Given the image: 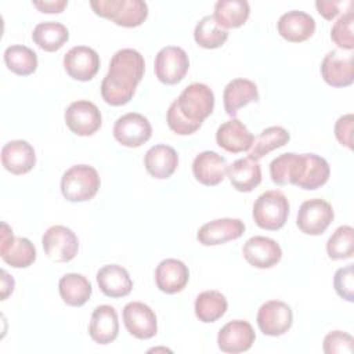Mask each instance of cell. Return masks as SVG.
Returning a JSON list of instances; mask_svg holds the SVG:
<instances>
[{
  "mask_svg": "<svg viewBox=\"0 0 354 354\" xmlns=\"http://www.w3.org/2000/svg\"><path fill=\"white\" fill-rule=\"evenodd\" d=\"M145 71V61L141 53L134 48H122L113 54L109 69L101 83L102 100L120 106L133 98Z\"/></svg>",
  "mask_w": 354,
  "mask_h": 354,
  "instance_id": "1",
  "label": "cell"
},
{
  "mask_svg": "<svg viewBox=\"0 0 354 354\" xmlns=\"http://www.w3.org/2000/svg\"><path fill=\"white\" fill-rule=\"evenodd\" d=\"M335 218L332 205L321 198L304 201L297 212L296 224L307 235H321L326 231Z\"/></svg>",
  "mask_w": 354,
  "mask_h": 354,
  "instance_id": "6",
  "label": "cell"
},
{
  "mask_svg": "<svg viewBox=\"0 0 354 354\" xmlns=\"http://www.w3.org/2000/svg\"><path fill=\"white\" fill-rule=\"evenodd\" d=\"M259 101V90L254 82L243 77L232 79L224 87L223 91V102L227 115L235 118L238 111L250 104Z\"/></svg>",
  "mask_w": 354,
  "mask_h": 354,
  "instance_id": "26",
  "label": "cell"
},
{
  "mask_svg": "<svg viewBox=\"0 0 354 354\" xmlns=\"http://www.w3.org/2000/svg\"><path fill=\"white\" fill-rule=\"evenodd\" d=\"M97 283L106 297H124L133 289L127 270L119 264H106L97 272Z\"/></svg>",
  "mask_w": 354,
  "mask_h": 354,
  "instance_id": "28",
  "label": "cell"
},
{
  "mask_svg": "<svg viewBox=\"0 0 354 354\" xmlns=\"http://www.w3.org/2000/svg\"><path fill=\"white\" fill-rule=\"evenodd\" d=\"M1 163L11 174H25L36 165L35 148L25 140L8 141L1 148Z\"/></svg>",
  "mask_w": 354,
  "mask_h": 354,
  "instance_id": "20",
  "label": "cell"
},
{
  "mask_svg": "<svg viewBox=\"0 0 354 354\" xmlns=\"http://www.w3.org/2000/svg\"><path fill=\"white\" fill-rule=\"evenodd\" d=\"M245 223L239 218H216L205 223L196 234V239L203 246L223 245L241 238L245 232Z\"/></svg>",
  "mask_w": 354,
  "mask_h": 354,
  "instance_id": "19",
  "label": "cell"
},
{
  "mask_svg": "<svg viewBox=\"0 0 354 354\" xmlns=\"http://www.w3.org/2000/svg\"><path fill=\"white\" fill-rule=\"evenodd\" d=\"M324 351L326 354H351L354 348L353 336L343 330H332L324 337Z\"/></svg>",
  "mask_w": 354,
  "mask_h": 354,
  "instance_id": "40",
  "label": "cell"
},
{
  "mask_svg": "<svg viewBox=\"0 0 354 354\" xmlns=\"http://www.w3.org/2000/svg\"><path fill=\"white\" fill-rule=\"evenodd\" d=\"M123 324L131 336L141 340L151 339L158 332V319L153 310L141 301H130L124 306Z\"/></svg>",
  "mask_w": 354,
  "mask_h": 354,
  "instance_id": "14",
  "label": "cell"
},
{
  "mask_svg": "<svg viewBox=\"0 0 354 354\" xmlns=\"http://www.w3.org/2000/svg\"><path fill=\"white\" fill-rule=\"evenodd\" d=\"M32 39L41 50L47 53H54L59 50L69 40V30L61 22L46 21L35 26L32 32Z\"/></svg>",
  "mask_w": 354,
  "mask_h": 354,
  "instance_id": "32",
  "label": "cell"
},
{
  "mask_svg": "<svg viewBox=\"0 0 354 354\" xmlns=\"http://www.w3.org/2000/svg\"><path fill=\"white\" fill-rule=\"evenodd\" d=\"M33 6L46 14H58L62 12L68 6V0H44V1H33Z\"/></svg>",
  "mask_w": 354,
  "mask_h": 354,
  "instance_id": "44",
  "label": "cell"
},
{
  "mask_svg": "<svg viewBox=\"0 0 354 354\" xmlns=\"http://www.w3.org/2000/svg\"><path fill=\"white\" fill-rule=\"evenodd\" d=\"M353 124H354L353 113L342 115L335 123V137H336V140L342 145L347 147L348 149H353Z\"/></svg>",
  "mask_w": 354,
  "mask_h": 354,
  "instance_id": "42",
  "label": "cell"
},
{
  "mask_svg": "<svg viewBox=\"0 0 354 354\" xmlns=\"http://www.w3.org/2000/svg\"><path fill=\"white\" fill-rule=\"evenodd\" d=\"M189 279L188 267L177 259L162 260L155 270V282L160 292L174 295L181 292Z\"/></svg>",
  "mask_w": 354,
  "mask_h": 354,
  "instance_id": "23",
  "label": "cell"
},
{
  "mask_svg": "<svg viewBox=\"0 0 354 354\" xmlns=\"http://www.w3.org/2000/svg\"><path fill=\"white\" fill-rule=\"evenodd\" d=\"M322 79L332 87H347L354 82L353 51L330 50L321 62Z\"/></svg>",
  "mask_w": 354,
  "mask_h": 354,
  "instance_id": "12",
  "label": "cell"
},
{
  "mask_svg": "<svg viewBox=\"0 0 354 354\" xmlns=\"http://www.w3.org/2000/svg\"><path fill=\"white\" fill-rule=\"evenodd\" d=\"M152 136L149 120L137 112H129L116 119L113 124L115 140L127 148H138Z\"/></svg>",
  "mask_w": 354,
  "mask_h": 354,
  "instance_id": "11",
  "label": "cell"
},
{
  "mask_svg": "<svg viewBox=\"0 0 354 354\" xmlns=\"http://www.w3.org/2000/svg\"><path fill=\"white\" fill-rule=\"evenodd\" d=\"M119 333V318L116 310L109 304H101L91 313L88 335L98 344L112 343Z\"/></svg>",
  "mask_w": 354,
  "mask_h": 354,
  "instance_id": "25",
  "label": "cell"
},
{
  "mask_svg": "<svg viewBox=\"0 0 354 354\" xmlns=\"http://www.w3.org/2000/svg\"><path fill=\"white\" fill-rule=\"evenodd\" d=\"M250 14L246 0H218L214 4L213 18L223 29H235L242 26Z\"/></svg>",
  "mask_w": 354,
  "mask_h": 354,
  "instance_id": "31",
  "label": "cell"
},
{
  "mask_svg": "<svg viewBox=\"0 0 354 354\" xmlns=\"http://www.w3.org/2000/svg\"><path fill=\"white\" fill-rule=\"evenodd\" d=\"M242 254L245 260L256 268H271L281 261L282 249L275 239L254 235L245 242Z\"/></svg>",
  "mask_w": 354,
  "mask_h": 354,
  "instance_id": "18",
  "label": "cell"
},
{
  "mask_svg": "<svg viewBox=\"0 0 354 354\" xmlns=\"http://www.w3.org/2000/svg\"><path fill=\"white\" fill-rule=\"evenodd\" d=\"M253 140L254 136L236 118H232L221 123L216 131L217 145L231 153L249 151L253 144Z\"/></svg>",
  "mask_w": 354,
  "mask_h": 354,
  "instance_id": "24",
  "label": "cell"
},
{
  "mask_svg": "<svg viewBox=\"0 0 354 354\" xmlns=\"http://www.w3.org/2000/svg\"><path fill=\"white\" fill-rule=\"evenodd\" d=\"M144 166L148 174L153 178L166 180L176 171L178 166V155L173 147L158 144L145 152Z\"/></svg>",
  "mask_w": 354,
  "mask_h": 354,
  "instance_id": "27",
  "label": "cell"
},
{
  "mask_svg": "<svg viewBox=\"0 0 354 354\" xmlns=\"http://www.w3.org/2000/svg\"><path fill=\"white\" fill-rule=\"evenodd\" d=\"M256 340L253 326L243 319L227 322L217 335V344L223 353L238 354L248 351Z\"/></svg>",
  "mask_w": 354,
  "mask_h": 354,
  "instance_id": "15",
  "label": "cell"
},
{
  "mask_svg": "<svg viewBox=\"0 0 354 354\" xmlns=\"http://www.w3.org/2000/svg\"><path fill=\"white\" fill-rule=\"evenodd\" d=\"M329 176L330 167L325 158L317 153H300L297 174L293 185L301 189L313 191L326 184Z\"/></svg>",
  "mask_w": 354,
  "mask_h": 354,
  "instance_id": "17",
  "label": "cell"
},
{
  "mask_svg": "<svg viewBox=\"0 0 354 354\" xmlns=\"http://www.w3.org/2000/svg\"><path fill=\"white\" fill-rule=\"evenodd\" d=\"M3 58L6 66L19 76H29L37 69V54L24 44L8 46L4 50Z\"/></svg>",
  "mask_w": 354,
  "mask_h": 354,
  "instance_id": "35",
  "label": "cell"
},
{
  "mask_svg": "<svg viewBox=\"0 0 354 354\" xmlns=\"http://www.w3.org/2000/svg\"><path fill=\"white\" fill-rule=\"evenodd\" d=\"M290 140L289 131L282 126H270L264 129L257 137H254L253 144L248 152V158L259 160L271 151L286 145Z\"/></svg>",
  "mask_w": 354,
  "mask_h": 354,
  "instance_id": "34",
  "label": "cell"
},
{
  "mask_svg": "<svg viewBox=\"0 0 354 354\" xmlns=\"http://www.w3.org/2000/svg\"><path fill=\"white\" fill-rule=\"evenodd\" d=\"M227 176L232 187L239 192H250L261 183V167L259 160L241 158L227 169Z\"/></svg>",
  "mask_w": 354,
  "mask_h": 354,
  "instance_id": "29",
  "label": "cell"
},
{
  "mask_svg": "<svg viewBox=\"0 0 354 354\" xmlns=\"http://www.w3.org/2000/svg\"><path fill=\"white\" fill-rule=\"evenodd\" d=\"M290 205L288 198L279 189H270L263 192L253 205L254 223L268 231L282 228L289 217Z\"/></svg>",
  "mask_w": 354,
  "mask_h": 354,
  "instance_id": "5",
  "label": "cell"
},
{
  "mask_svg": "<svg viewBox=\"0 0 354 354\" xmlns=\"http://www.w3.org/2000/svg\"><path fill=\"white\" fill-rule=\"evenodd\" d=\"M277 29L285 40L290 43H301L314 35L315 19L304 11L292 10L279 17Z\"/></svg>",
  "mask_w": 354,
  "mask_h": 354,
  "instance_id": "21",
  "label": "cell"
},
{
  "mask_svg": "<svg viewBox=\"0 0 354 354\" xmlns=\"http://www.w3.org/2000/svg\"><path fill=\"white\" fill-rule=\"evenodd\" d=\"M257 326L266 336H281L293 324V313L289 304L281 300H268L257 311Z\"/></svg>",
  "mask_w": 354,
  "mask_h": 354,
  "instance_id": "13",
  "label": "cell"
},
{
  "mask_svg": "<svg viewBox=\"0 0 354 354\" xmlns=\"http://www.w3.org/2000/svg\"><path fill=\"white\" fill-rule=\"evenodd\" d=\"M228 308L225 296L218 290L201 292L194 304L196 318L203 324H212L220 319Z\"/></svg>",
  "mask_w": 354,
  "mask_h": 354,
  "instance_id": "33",
  "label": "cell"
},
{
  "mask_svg": "<svg viewBox=\"0 0 354 354\" xmlns=\"http://www.w3.org/2000/svg\"><path fill=\"white\" fill-rule=\"evenodd\" d=\"M64 68L72 79L88 82L100 69V55L88 46H75L64 55Z\"/></svg>",
  "mask_w": 354,
  "mask_h": 354,
  "instance_id": "16",
  "label": "cell"
},
{
  "mask_svg": "<svg viewBox=\"0 0 354 354\" xmlns=\"http://www.w3.org/2000/svg\"><path fill=\"white\" fill-rule=\"evenodd\" d=\"M194 39L203 48H218L227 41L228 32L217 25L213 15H205L194 29Z\"/></svg>",
  "mask_w": 354,
  "mask_h": 354,
  "instance_id": "36",
  "label": "cell"
},
{
  "mask_svg": "<svg viewBox=\"0 0 354 354\" xmlns=\"http://www.w3.org/2000/svg\"><path fill=\"white\" fill-rule=\"evenodd\" d=\"M227 160L214 151H203L198 153L192 162V173L198 183L214 187L220 184L227 174Z\"/></svg>",
  "mask_w": 354,
  "mask_h": 354,
  "instance_id": "22",
  "label": "cell"
},
{
  "mask_svg": "<svg viewBox=\"0 0 354 354\" xmlns=\"http://www.w3.org/2000/svg\"><path fill=\"white\" fill-rule=\"evenodd\" d=\"M299 159L300 153L295 152H286L272 159V162L270 163V176L272 183H275L277 185L293 184L297 174Z\"/></svg>",
  "mask_w": 354,
  "mask_h": 354,
  "instance_id": "38",
  "label": "cell"
},
{
  "mask_svg": "<svg viewBox=\"0 0 354 354\" xmlns=\"http://www.w3.org/2000/svg\"><path fill=\"white\" fill-rule=\"evenodd\" d=\"M0 256L14 268H26L36 260V248L28 238L15 236L7 223H1Z\"/></svg>",
  "mask_w": 354,
  "mask_h": 354,
  "instance_id": "10",
  "label": "cell"
},
{
  "mask_svg": "<svg viewBox=\"0 0 354 354\" xmlns=\"http://www.w3.org/2000/svg\"><path fill=\"white\" fill-rule=\"evenodd\" d=\"M68 129L80 137L93 136L102 124V116L98 106L87 100H77L68 105L64 113Z\"/></svg>",
  "mask_w": 354,
  "mask_h": 354,
  "instance_id": "9",
  "label": "cell"
},
{
  "mask_svg": "<svg viewBox=\"0 0 354 354\" xmlns=\"http://www.w3.org/2000/svg\"><path fill=\"white\" fill-rule=\"evenodd\" d=\"M214 94L205 83H191L170 104L166 115L167 126L178 136H189L199 130L203 120L213 113Z\"/></svg>",
  "mask_w": 354,
  "mask_h": 354,
  "instance_id": "2",
  "label": "cell"
},
{
  "mask_svg": "<svg viewBox=\"0 0 354 354\" xmlns=\"http://www.w3.org/2000/svg\"><path fill=\"white\" fill-rule=\"evenodd\" d=\"M93 11L124 28L140 26L148 17V6L142 0H91Z\"/></svg>",
  "mask_w": 354,
  "mask_h": 354,
  "instance_id": "3",
  "label": "cell"
},
{
  "mask_svg": "<svg viewBox=\"0 0 354 354\" xmlns=\"http://www.w3.org/2000/svg\"><path fill=\"white\" fill-rule=\"evenodd\" d=\"M100 185V174L90 165H75L61 177V192L69 202H86L93 199Z\"/></svg>",
  "mask_w": 354,
  "mask_h": 354,
  "instance_id": "4",
  "label": "cell"
},
{
  "mask_svg": "<svg viewBox=\"0 0 354 354\" xmlns=\"http://www.w3.org/2000/svg\"><path fill=\"white\" fill-rule=\"evenodd\" d=\"M340 6H342V1H336V0H317L315 1V7H317L319 15H322L328 21H332L335 17L339 15Z\"/></svg>",
  "mask_w": 354,
  "mask_h": 354,
  "instance_id": "43",
  "label": "cell"
},
{
  "mask_svg": "<svg viewBox=\"0 0 354 354\" xmlns=\"http://www.w3.org/2000/svg\"><path fill=\"white\" fill-rule=\"evenodd\" d=\"M14 286H15L14 278L6 270H1V300H6L8 295L12 293Z\"/></svg>",
  "mask_w": 354,
  "mask_h": 354,
  "instance_id": "45",
  "label": "cell"
},
{
  "mask_svg": "<svg viewBox=\"0 0 354 354\" xmlns=\"http://www.w3.org/2000/svg\"><path fill=\"white\" fill-rule=\"evenodd\" d=\"M353 24H354V12L348 8L343 12L330 29V39L343 51H353L354 50V33H353Z\"/></svg>",
  "mask_w": 354,
  "mask_h": 354,
  "instance_id": "39",
  "label": "cell"
},
{
  "mask_svg": "<svg viewBox=\"0 0 354 354\" xmlns=\"http://www.w3.org/2000/svg\"><path fill=\"white\" fill-rule=\"evenodd\" d=\"M326 253L332 260H347L354 254V228L340 225L326 242Z\"/></svg>",
  "mask_w": 354,
  "mask_h": 354,
  "instance_id": "37",
  "label": "cell"
},
{
  "mask_svg": "<svg viewBox=\"0 0 354 354\" xmlns=\"http://www.w3.org/2000/svg\"><path fill=\"white\" fill-rule=\"evenodd\" d=\"M189 69V58L185 50L177 46H166L155 57L153 71L163 84L180 83Z\"/></svg>",
  "mask_w": 354,
  "mask_h": 354,
  "instance_id": "8",
  "label": "cell"
},
{
  "mask_svg": "<svg viewBox=\"0 0 354 354\" xmlns=\"http://www.w3.org/2000/svg\"><path fill=\"white\" fill-rule=\"evenodd\" d=\"M333 286L336 293L346 301H354V267L348 264L339 268L333 277Z\"/></svg>",
  "mask_w": 354,
  "mask_h": 354,
  "instance_id": "41",
  "label": "cell"
},
{
  "mask_svg": "<svg viewBox=\"0 0 354 354\" xmlns=\"http://www.w3.org/2000/svg\"><path fill=\"white\" fill-rule=\"evenodd\" d=\"M41 245L47 257L55 263H68L79 250L76 234L65 225H51L41 236Z\"/></svg>",
  "mask_w": 354,
  "mask_h": 354,
  "instance_id": "7",
  "label": "cell"
},
{
  "mask_svg": "<svg viewBox=\"0 0 354 354\" xmlns=\"http://www.w3.org/2000/svg\"><path fill=\"white\" fill-rule=\"evenodd\" d=\"M58 290L62 301L72 307H82L93 293L90 281L77 272H68L59 278Z\"/></svg>",
  "mask_w": 354,
  "mask_h": 354,
  "instance_id": "30",
  "label": "cell"
}]
</instances>
